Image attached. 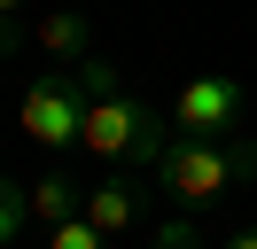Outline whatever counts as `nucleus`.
Listing matches in <instances>:
<instances>
[{
    "mask_svg": "<svg viewBox=\"0 0 257 249\" xmlns=\"http://www.w3.org/2000/svg\"><path fill=\"white\" fill-rule=\"evenodd\" d=\"M148 179L179 202V210H218L234 187H257V133H218V140H195V133H164V148L148 156Z\"/></svg>",
    "mask_w": 257,
    "mask_h": 249,
    "instance_id": "1",
    "label": "nucleus"
},
{
    "mask_svg": "<svg viewBox=\"0 0 257 249\" xmlns=\"http://www.w3.org/2000/svg\"><path fill=\"white\" fill-rule=\"evenodd\" d=\"M78 148L101 156V164H133V171H148V156L164 148V125H156V109H148L133 86H117V93H94V101H86V133H78Z\"/></svg>",
    "mask_w": 257,
    "mask_h": 249,
    "instance_id": "2",
    "label": "nucleus"
},
{
    "mask_svg": "<svg viewBox=\"0 0 257 249\" xmlns=\"http://www.w3.org/2000/svg\"><path fill=\"white\" fill-rule=\"evenodd\" d=\"M16 125H24V140H39V148H78V133H86V93H78V78H70V62H55V70H39L32 86H24V101H16Z\"/></svg>",
    "mask_w": 257,
    "mask_h": 249,
    "instance_id": "3",
    "label": "nucleus"
},
{
    "mask_svg": "<svg viewBox=\"0 0 257 249\" xmlns=\"http://www.w3.org/2000/svg\"><path fill=\"white\" fill-rule=\"evenodd\" d=\"M241 117H249V86H241V78H226V70L187 78V86L172 93V133L218 140V133H241Z\"/></svg>",
    "mask_w": 257,
    "mask_h": 249,
    "instance_id": "4",
    "label": "nucleus"
},
{
    "mask_svg": "<svg viewBox=\"0 0 257 249\" xmlns=\"http://www.w3.org/2000/svg\"><path fill=\"white\" fill-rule=\"evenodd\" d=\"M86 218H94L109 241H117V233H133V226H141V171L117 164L109 179H94V187H86Z\"/></svg>",
    "mask_w": 257,
    "mask_h": 249,
    "instance_id": "5",
    "label": "nucleus"
},
{
    "mask_svg": "<svg viewBox=\"0 0 257 249\" xmlns=\"http://www.w3.org/2000/svg\"><path fill=\"white\" fill-rule=\"evenodd\" d=\"M32 47H39L47 62H78V55H94V39H86V16H78V8H47V16L32 24Z\"/></svg>",
    "mask_w": 257,
    "mask_h": 249,
    "instance_id": "6",
    "label": "nucleus"
},
{
    "mask_svg": "<svg viewBox=\"0 0 257 249\" xmlns=\"http://www.w3.org/2000/svg\"><path fill=\"white\" fill-rule=\"evenodd\" d=\"M86 210V187L70 179V171H39L32 179V226H63V218Z\"/></svg>",
    "mask_w": 257,
    "mask_h": 249,
    "instance_id": "7",
    "label": "nucleus"
},
{
    "mask_svg": "<svg viewBox=\"0 0 257 249\" xmlns=\"http://www.w3.org/2000/svg\"><path fill=\"white\" fill-rule=\"evenodd\" d=\"M24 226H32V187H16L8 171H0V249H16Z\"/></svg>",
    "mask_w": 257,
    "mask_h": 249,
    "instance_id": "8",
    "label": "nucleus"
},
{
    "mask_svg": "<svg viewBox=\"0 0 257 249\" xmlns=\"http://www.w3.org/2000/svg\"><path fill=\"white\" fill-rule=\"evenodd\" d=\"M47 249H109V233L78 210V218H63V226H47Z\"/></svg>",
    "mask_w": 257,
    "mask_h": 249,
    "instance_id": "9",
    "label": "nucleus"
},
{
    "mask_svg": "<svg viewBox=\"0 0 257 249\" xmlns=\"http://www.w3.org/2000/svg\"><path fill=\"white\" fill-rule=\"evenodd\" d=\"M148 249H203V233H195V218L179 210L172 226H156V233H148Z\"/></svg>",
    "mask_w": 257,
    "mask_h": 249,
    "instance_id": "10",
    "label": "nucleus"
},
{
    "mask_svg": "<svg viewBox=\"0 0 257 249\" xmlns=\"http://www.w3.org/2000/svg\"><path fill=\"white\" fill-rule=\"evenodd\" d=\"M24 47V16H0V55H16Z\"/></svg>",
    "mask_w": 257,
    "mask_h": 249,
    "instance_id": "11",
    "label": "nucleus"
},
{
    "mask_svg": "<svg viewBox=\"0 0 257 249\" xmlns=\"http://www.w3.org/2000/svg\"><path fill=\"white\" fill-rule=\"evenodd\" d=\"M218 249H257V226H241V233H226Z\"/></svg>",
    "mask_w": 257,
    "mask_h": 249,
    "instance_id": "12",
    "label": "nucleus"
},
{
    "mask_svg": "<svg viewBox=\"0 0 257 249\" xmlns=\"http://www.w3.org/2000/svg\"><path fill=\"white\" fill-rule=\"evenodd\" d=\"M24 8H32V0H0V16H24Z\"/></svg>",
    "mask_w": 257,
    "mask_h": 249,
    "instance_id": "13",
    "label": "nucleus"
}]
</instances>
